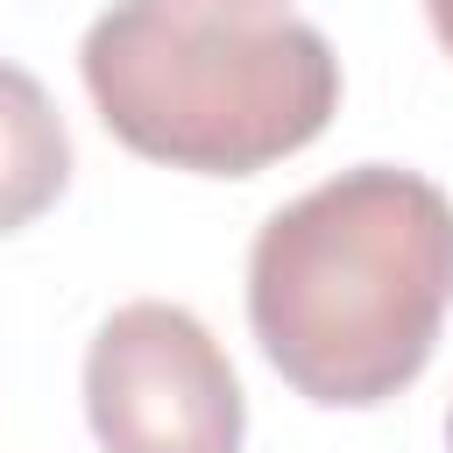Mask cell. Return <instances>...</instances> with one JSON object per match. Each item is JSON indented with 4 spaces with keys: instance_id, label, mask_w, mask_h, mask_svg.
<instances>
[{
    "instance_id": "3",
    "label": "cell",
    "mask_w": 453,
    "mask_h": 453,
    "mask_svg": "<svg viewBox=\"0 0 453 453\" xmlns=\"http://www.w3.org/2000/svg\"><path fill=\"white\" fill-rule=\"evenodd\" d=\"M85 418L106 453H241L248 439L226 347L170 297H134L92 333Z\"/></svg>"
},
{
    "instance_id": "1",
    "label": "cell",
    "mask_w": 453,
    "mask_h": 453,
    "mask_svg": "<svg viewBox=\"0 0 453 453\" xmlns=\"http://www.w3.org/2000/svg\"><path fill=\"white\" fill-rule=\"evenodd\" d=\"M453 311V198L403 163H354L276 205L248 248V326L269 368L326 403L411 389Z\"/></svg>"
},
{
    "instance_id": "7",
    "label": "cell",
    "mask_w": 453,
    "mask_h": 453,
    "mask_svg": "<svg viewBox=\"0 0 453 453\" xmlns=\"http://www.w3.org/2000/svg\"><path fill=\"white\" fill-rule=\"evenodd\" d=\"M255 7H269V0H255Z\"/></svg>"
},
{
    "instance_id": "5",
    "label": "cell",
    "mask_w": 453,
    "mask_h": 453,
    "mask_svg": "<svg viewBox=\"0 0 453 453\" xmlns=\"http://www.w3.org/2000/svg\"><path fill=\"white\" fill-rule=\"evenodd\" d=\"M425 14H432V35H439V50L453 57V0H425Z\"/></svg>"
},
{
    "instance_id": "6",
    "label": "cell",
    "mask_w": 453,
    "mask_h": 453,
    "mask_svg": "<svg viewBox=\"0 0 453 453\" xmlns=\"http://www.w3.org/2000/svg\"><path fill=\"white\" fill-rule=\"evenodd\" d=\"M446 453H453V411H446Z\"/></svg>"
},
{
    "instance_id": "4",
    "label": "cell",
    "mask_w": 453,
    "mask_h": 453,
    "mask_svg": "<svg viewBox=\"0 0 453 453\" xmlns=\"http://www.w3.org/2000/svg\"><path fill=\"white\" fill-rule=\"evenodd\" d=\"M71 184V127L35 71L0 64V234L42 219Z\"/></svg>"
},
{
    "instance_id": "2",
    "label": "cell",
    "mask_w": 453,
    "mask_h": 453,
    "mask_svg": "<svg viewBox=\"0 0 453 453\" xmlns=\"http://www.w3.org/2000/svg\"><path fill=\"white\" fill-rule=\"evenodd\" d=\"M106 134L198 177H255L326 134L333 42L255 0H113L78 42Z\"/></svg>"
}]
</instances>
